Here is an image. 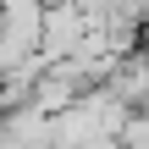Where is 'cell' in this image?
Returning a JSON list of instances; mask_svg holds the SVG:
<instances>
[{
	"instance_id": "cell-1",
	"label": "cell",
	"mask_w": 149,
	"mask_h": 149,
	"mask_svg": "<svg viewBox=\"0 0 149 149\" xmlns=\"http://www.w3.org/2000/svg\"><path fill=\"white\" fill-rule=\"evenodd\" d=\"M11 6H44V0H0V11H11Z\"/></svg>"
}]
</instances>
